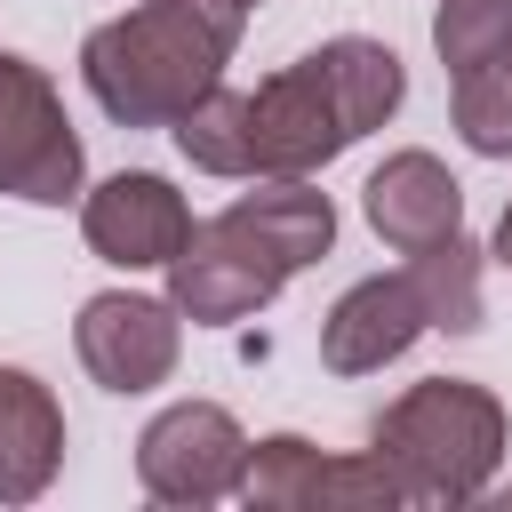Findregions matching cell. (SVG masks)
<instances>
[{
    "mask_svg": "<svg viewBox=\"0 0 512 512\" xmlns=\"http://www.w3.org/2000/svg\"><path fill=\"white\" fill-rule=\"evenodd\" d=\"M240 504L248 512H392L408 504L400 480L368 456H320L312 440L296 432H272L248 448V472H240Z\"/></svg>",
    "mask_w": 512,
    "mask_h": 512,
    "instance_id": "obj_5",
    "label": "cell"
},
{
    "mask_svg": "<svg viewBox=\"0 0 512 512\" xmlns=\"http://www.w3.org/2000/svg\"><path fill=\"white\" fill-rule=\"evenodd\" d=\"M424 328H432V312H424L416 280H408V272H376V280H352V288L328 304V320H320V360H328L336 376H368V368L400 360Z\"/></svg>",
    "mask_w": 512,
    "mask_h": 512,
    "instance_id": "obj_10",
    "label": "cell"
},
{
    "mask_svg": "<svg viewBox=\"0 0 512 512\" xmlns=\"http://www.w3.org/2000/svg\"><path fill=\"white\" fill-rule=\"evenodd\" d=\"M248 8L240 0H136L128 16L80 40V80L120 128H176L232 64Z\"/></svg>",
    "mask_w": 512,
    "mask_h": 512,
    "instance_id": "obj_1",
    "label": "cell"
},
{
    "mask_svg": "<svg viewBox=\"0 0 512 512\" xmlns=\"http://www.w3.org/2000/svg\"><path fill=\"white\" fill-rule=\"evenodd\" d=\"M272 296H280V272H272L240 232H224L216 216L192 224V240L168 256V304H176L184 320H200V328H232V320L264 312Z\"/></svg>",
    "mask_w": 512,
    "mask_h": 512,
    "instance_id": "obj_9",
    "label": "cell"
},
{
    "mask_svg": "<svg viewBox=\"0 0 512 512\" xmlns=\"http://www.w3.org/2000/svg\"><path fill=\"white\" fill-rule=\"evenodd\" d=\"M432 48H440L448 72L512 56V0H440L432 8Z\"/></svg>",
    "mask_w": 512,
    "mask_h": 512,
    "instance_id": "obj_18",
    "label": "cell"
},
{
    "mask_svg": "<svg viewBox=\"0 0 512 512\" xmlns=\"http://www.w3.org/2000/svg\"><path fill=\"white\" fill-rule=\"evenodd\" d=\"M312 56H320V72H328V88H336V104H344L352 136H368V128H384V120L400 112V96H408V72H400V56H392L384 40H360V32H344V40L312 48Z\"/></svg>",
    "mask_w": 512,
    "mask_h": 512,
    "instance_id": "obj_14",
    "label": "cell"
},
{
    "mask_svg": "<svg viewBox=\"0 0 512 512\" xmlns=\"http://www.w3.org/2000/svg\"><path fill=\"white\" fill-rule=\"evenodd\" d=\"M240 472H248V432L216 400H176L136 440V480L152 504H184V512L224 504L240 488Z\"/></svg>",
    "mask_w": 512,
    "mask_h": 512,
    "instance_id": "obj_4",
    "label": "cell"
},
{
    "mask_svg": "<svg viewBox=\"0 0 512 512\" xmlns=\"http://www.w3.org/2000/svg\"><path fill=\"white\" fill-rule=\"evenodd\" d=\"M240 8H264V0H240Z\"/></svg>",
    "mask_w": 512,
    "mask_h": 512,
    "instance_id": "obj_20",
    "label": "cell"
},
{
    "mask_svg": "<svg viewBox=\"0 0 512 512\" xmlns=\"http://www.w3.org/2000/svg\"><path fill=\"white\" fill-rule=\"evenodd\" d=\"M80 136L64 120V96L48 72L16 48H0V192L32 208H64L80 192Z\"/></svg>",
    "mask_w": 512,
    "mask_h": 512,
    "instance_id": "obj_3",
    "label": "cell"
},
{
    "mask_svg": "<svg viewBox=\"0 0 512 512\" xmlns=\"http://www.w3.org/2000/svg\"><path fill=\"white\" fill-rule=\"evenodd\" d=\"M504 272H512V200H504V216H496V248H488Z\"/></svg>",
    "mask_w": 512,
    "mask_h": 512,
    "instance_id": "obj_19",
    "label": "cell"
},
{
    "mask_svg": "<svg viewBox=\"0 0 512 512\" xmlns=\"http://www.w3.org/2000/svg\"><path fill=\"white\" fill-rule=\"evenodd\" d=\"M408 280H416L432 328H448V336H472V328H480V248H472L464 232L416 248V256H408Z\"/></svg>",
    "mask_w": 512,
    "mask_h": 512,
    "instance_id": "obj_16",
    "label": "cell"
},
{
    "mask_svg": "<svg viewBox=\"0 0 512 512\" xmlns=\"http://www.w3.org/2000/svg\"><path fill=\"white\" fill-rule=\"evenodd\" d=\"M360 208H368L376 240L400 248V256H416V248L464 232V184H456L432 152H392V160L360 184Z\"/></svg>",
    "mask_w": 512,
    "mask_h": 512,
    "instance_id": "obj_12",
    "label": "cell"
},
{
    "mask_svg": "<svg viewBox=\"0 0 512 512\" xmlns=\"http://www.w3.org/2000/svg\"><path fill=\"white\" fill-rule=\"evenodd\" d=\"M216 224L240 232L280 280L336 248V208H328V192H312V176H256V192H240Z\"/></svg>",
    "mask_w": 512,
    "mask_h": 512,
    "instance_id": "obj_11",
    "label": "cell"
},
{
    "mask_svg": "<svg viewBox=\"0 0 512 512\" xmlns=\"http://www.w3.org/2000/svg\"><path fill=\"white\" fill-rule=\"evenodd\" d=\"M248 136H256V176H312L344 144H360L352 120H344V104H336V88H328V72H320V56L272 72L248 96Z\"/></svg>",
    "mask_w": 512,
    "mask_h": 512,
    "instance_id": "obj_6",
    "label": "cell"
},
{
    "mask_svg": "<svg viewBox=\"0 0 512 512\" xmlns=\"http://www.w3.org/2000/svg\"><path fill=\"white\" fill-rule=\"evenodd\" d=\"M80 368L104 384V392H152L176 376V352H184V312L168 296H136V288H104L80 304Z\"/></svg>",
    "mask_w": 512,
    "mask_h": 512,
    "instance_id": "obj_7",
    "label": "cell"
},
{
    "mask_svg": "<svg viewBox=\"0 0 512 512\" xmlns=\"http://www.w3.org/2000/svg\"><path fill=\"white\" fill-rule=\"evenodd\" d=\"M368 448L408 504H472L504 464V400L472 376H424L376 416Z\"/></svg>",
    "mask_w": 512,
    "mask_h": 512,
    "instance_id": "obj_2",
    "label": "cell"
},
{
    "mask_svg": "<svg viewBox=\"0 0 512 512\" xmlns=\"http://www.w3.org/2000/svg\"><path fill=\"white\" fill-rule=\"evenodd\" d=\"M176 152L192 160V168H208V176H256V136H248V96L240 88H208L176 128Z\"/></svg>",
    "mask_w": 512,
    "mask_h": 512,
    "instance_id": "obj_15",
    "label": "cell"
},
{
    "mask_svg": "<svg viewBox=\"0 0 512 512\" xmlns=\"http://www.w3.org/2000/svg\"><path fill=\"white\" fill-rule=\"evenodd\" d=\"M64 464V408L40 376L0 368V504H32Z\"/></svg>",
    "mask_w": 512,
    "mask_h": 512,
    "instance_id": "obj_13",
    "label": "cell"
},
{
    "mask_svg": "<svg viewBox=\"0 0 512 512\" xmlns=\"http://www.w3.org/2000/svg\"><path fill=\"white\" fill-rule=\"evenodd\" d=\"M456 136L480 160H512V56L456 72Z\"/></svg>",
    "mask_w": 512,
    "mask_h": 512,
    "instance_id": "obj_17",
    "label": "cell"
},
{
    "mask_svg": "<svg viewBox=\"0 0 512 512\" xmlns=\"http://www.w3.org/2000/svg\"><path fill=\"white\" fill-rule=\"evenodd\" d=\"M80 232H88V248H96L104 264H120V272H144V264L168 272V256L192 240V208H184V192H176L168 176L120 168V176H104V184L80 200Z\"/></svg>",
    "mask_w": 512,
    "mask_h": 512,
    "instance_id": "obj_8",
    "label": "cell"
}]
</instances>
